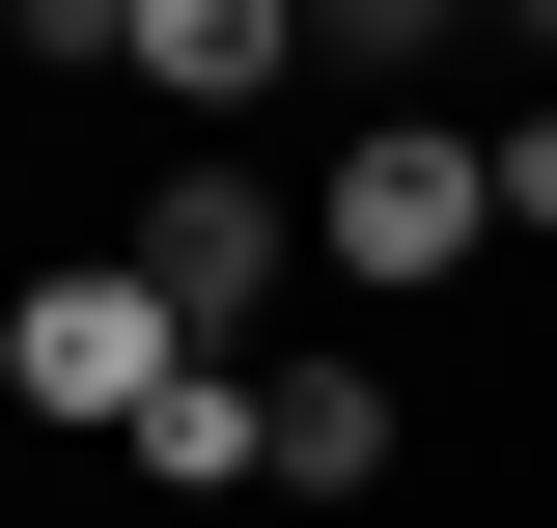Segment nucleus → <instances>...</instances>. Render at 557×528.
<instances>
[{"label": "nucleus", "instance_id": "obj_1", "mask_svg": "<svg viewBox=\"0 0 557 528\" xmlns=\"http://www.w3.org/2000/svg\"><path fill=\"white\" fill-rule=\"evenodd\" d=\"M139 306L196 334V362H278V278H307V196H278L251 139H139Z\"/></svg>", "mask_w": 557, "mask_h": 528}, {"label": "nucleus", "instance_id": "obj_2", "mask_svg": "<svg viewBox=\"0 0 557 528\" xmlns=\"http://www.w3.org/2000/svg\"><path fill=\"white\" fill-rule=\"evenodd\" d=\"M474 251H502V139L474 112H362L307 167V278H362V306H446Z\"/></svg>", "mask_w": 557, "mask_h": 528}, {"label": "nucleus", "instance_id": "obj_3", "mask_svg": "<svg viewBox=\"0 0 557 528\" xmlns=\"http://www.w3.org/2000/svg\"><path fill=\"white\" fill-rule=\"evenodd\" d=\"M168 362H196V334L139 306V251H28L0 278V417H28V445H139Z\"/></svg>", "mask_w": 557, "mask_h": 528}, {"label": "nucleus", "instance_id": "obj_4", "mask_svg": "<svg viewBox=\"0 0 557 528\" xmlns=\"http://www.w3.org/2000/svg\"><path fill=\"white\" fill-rule=\"evenodd\" d=\"M112 84H139V139H251L278 84H307V0H139Z\"/></svg>", "mask_w": 557, "mask_h": 528}, {"label": "nucleus", "instance_id": "obj_5", "mask_svg": "<svg viewBox=\"0 0 557 528\" xmlns=\"http://www.w3.org/2000/svg\"><path fill=\"white\" fill-rule=\"evenodd\" d=\"M391 473H418V390L335 362V334H278V528H362Z\"/></svg>", "mask_w": 557, "mask_h": 528}, {"label": "nucleus", "instance_id": "obj_6", "mask_svg": "<svg viewBox=\"0 0 557 528\" xmlns=\"http://www.w3.org/2000/svg\"><path fill=\"white\" fill-rule=\"evenodd\" d=\"M502 139V251H557V84H530V112H474Z\"/></svg>", "mask_w": 557, "mask_h": 528}]
</instances>
